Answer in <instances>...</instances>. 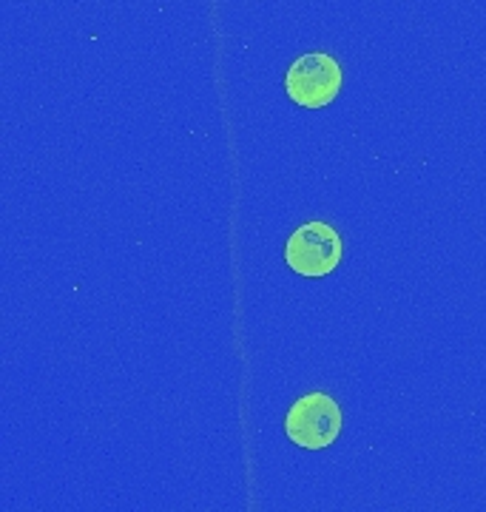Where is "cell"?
<instances>
[{
    "instance_id": "3957f363",
    "label": "cell",
    "mask_w": 486,
    "mask_h": 512,
    "mask_svg": "<svg viewBox=\"0 0 486 512\" xmlns=\"http://www.w3.org/2000/svg\"><path fill=\"white\" fill-rule=\"evenodd\" d=\"M342 237L327 222H305L290 234L285 245V262L290 271L307 279L333 274L342 262Z\"/></svg>"
},
{
    "instance_id": "6da1fadb",
    "label": "cell",
    "mask_w": 486,
    "mask_h": 512,
    "mask_svg": "<svg viewBox=\"0 0 486 512\" xmlns=\"http://www.w3.org/2000/svg\"><path fill=\"white\" fill-rule=\"evenodd\" d=\"M285 433L305 450H324L342 433V407L322 390L305 393L290 404L285 416Z\"/></svg>"
},
{
    "instance_id": "7a4b0ae2",
    "label": "cell",
    "mask_w": 486,
    "mask_h": 512,
    "mask_svg": "<svg viewBox=\"0 0 486 512\" xmlns=\"http://www.w3.org/2000/svg\"><path fill=\"white\" fill-rule=\"evenodd\" d=\"M285 92L302 109H324L342 92V66L324 52L296 57L285 74Z\"/></svg>"
}]
</instances>
